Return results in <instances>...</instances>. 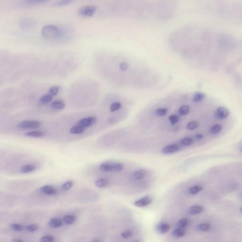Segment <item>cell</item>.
I'll return each mask as SVG.
<instances>
[{
    "mask_svg": "<svg viewBox=\"0 0 242 242\" xmlns=\"http://www.w3.org/2000/svg\"><path fill=\"white\" fill-rule=\"evenodd\" d=\"M152 200L153 199L151 197L147 196L136 200L134 202V204L136 207L142 208L149 205L152 202Z\"/></svg>",
    "mask_w": 242,
    "mask_h": 242,
    "instance_id": "obj_5",
    "label": "cell"
},
{
    "mask_svg": "<svg viewBox=\"0 0 242 242\" xmlns=\"http://www.w3.org/2000/svg\"><path fill=\"white\" fill-rule=\"evenodd\" d=\"M168 109L166 108H160L156 110V114L159 117H163L166 115L168 112Z\"/></svg>",
    "mask_w": 242,
    "mask_h": 242,
    "instance_id": "obj_34",
    "label": "cell"
},
{
    "mask_svg": "<svg viewBox=\"0 0 242 242\" xmlns=\"http://www.w3.org/2000/svg\"><path fill=\"white\" fill-rule=\"evenodd\" d=\"M40 191L47 195H54L57 193V190L55 187L50 185H45L40 188Z\"/></svg>",
    "mask_w": 242,
    "mask_h": 242,
    "instance_id": "obj_8",
    "label": "cell"
},
{
    "mask_svg": "<svg viewBox=\"0 0 242 242\" xmlns=\"http://www.w3.org/2000/svg\"><path fill=\"white\" fill-rule=\"evenodd\" d=\"M76 218L75 216L72 215H69L65 216L63 219V222L66 225H72L76 221Z\"/></svg>",
    "mask_w": 242,
    "mask_h": 242,
    "instance_id": "obj_16",
    "label": "cell"
},
{
    "mask_svg": "<svg viewBox=\"0 0 242 242\" xmlns=\"http://www.w3.org/2000/svg\"><path fill=\"white\" fill-rule=\"evenodd\" d=\"M199 124L196 121L189 122L187 125V128L190 130H192L197 128L199 126Z\"/></svg>",
    "mask_w": 242,
    "mask_h": 242,
    "instance_id": "obj_36",
    "label": "cell"
},
{
    "mask_svg": "<svg viewBox=\"0 0 242 242\" xmlns=\"http://www.w3.org/2000/svg\"><path fill=\"white\" fill-rule=\"evenodd\" d=\"M124 166L123 164L122 163H117L114 164V171L116 172H119L122 171L123 170Z\"/></svg>",
    "mask_w": 242,
    "mask_h": 242,
    "instance_id": "obj_40",
    "label": "cell"
},
{
    "mask_svg": "<svg viewBox=\"0 0 242 242\" xmlns=\"http://www.w3.org/2000/svg\"><path fill=\"white\" fill-rule=\"evenodd\" d=\"M132 231L129 230L125 231L122 233V236L125 239H128L132 237Z\"/></svg>",
    "mask_w": 242,
    "mask_h": 242,
    "instance_id": "obj_42",
    "label": "cell"
},
{
    "mask_svg": "<svg viewBox=\"0 0 242 242\" xmlns=\"http://www.w3.org/2000/svg\"><path fill=\"white\" fill-rule=\"evenodd\" d=\"M190 108L188 106H183L180 108L179 113L181 115H186L190 112Z\"/></svg>",
    "mask_w": 242,
    "mask_h": 242,
    "instance_id": "obj_33",
    "label": "cell"
},
{
    "mask_svg": "<svg viewBox=\"0 0 242 242\" xmlns=\"http://www.w3.org/2000/svg\"><path fill=\"white\" fill-rule=\"evenodd\" d=\"M98 242V241H94V242Z\"/></svg>",
    "mask_w": 242,
    "mask_h": 242,
    "instance_id": "obj_47",
    "label": "cell"
},
{
    "mask_svg": "<svg viewBox=\"0 0 242 242\" xmlns=\"http://www.w3.org/2000/svg\"><path fill=\"white\" fill-rule=\"evenodd\" d=\"M41 123L37 121H24L18 124L20 128L37 129L40 127Z\"/></svg>",
    "mask_w": 242,
    "mask_h": 242,
    "instance_id": "obj_3",
    "label": "cell"
},
{
    "mask_svg": "<svg viewBox=\"0 0 242 242\" xmlns=\"http://www.w3.org/2000/svg\"><path fill=\"white\" fill-rule=\"evenodd\" d=\"M85 130V128L80 125L74 126L71 128L70 129V132L73 134H80L83 132Z\"/></svg>",
    "mask_w": 242,
    "mask_h": 242,
    "instance_id": "obj_15",
    "label": "cell"
},
{
    "mask_svg": "<svg viewBox=\"0 0 242 242\" xmlns=\"http://www.w3.org/2000/svg\"><path fill=\"white\" fill-rule=\"evenodd\" d=\"M55 238L52 236H45L42 237L40 239L41 242H54Z\"/></svg>",
    "mask_w": 242,
    "mask_h": 242,
    "instance_id": "obj_39",
    "label": "cell"
},
{
    "mask_svg": "<svg viewBox=\"0 0 242 242\" xmlns=\"http://www.w3.org/2000/svg\"><path fill=\"white\" fill-rule=\"evenodd\" d=\"M180 149V146L177 144H171L167 146L162 149L163 153L166 154H172L178 151Z\"/></svg>",
    "mask_w": 242,
    "mask_h": 242,
    "instance_id": "obj_9",
    "label": "cell"
},
{
    "mask_svg": "<svg viewBox=\"0 0 242 242\" xmlns=\"http://www.w3.org/2000/svg\"><path fill=\"white\" fill-rule=\"evenodd\" d=\"M129 64L126 63H122L120 64L119 67L122 71H126L129 68Z\"/></svg>",
    "mask_w": 242,
    "mask_h": 242,
    "instance_id": "obj_43",
    "label": "cell"
},
{
    "mask_svg": "<svg viewBox=\"0 0 242 242\" xmlns=\"http://www.w3.org/2000/svg\"><path fill=\"white\" fill-rule=\"evenodd\" d=\"M20 23L21 27H22L23 29H26L31 28L33 26L34 22L32 21V20H29L28 18H25V19L22 20Z\"/></svg>",
    "mask_w": 242,
    "mask_h": 242,
    "instance_id": "obj_19",
    "label": "cell"
},
{
    "mask_svg": "<svg viewBox=\"0 0 242 242\" xmlns=\"http://www.w3.org/2000/svg\"><path fill=\"white\" fill-rule=\"evenodd\" d=\"M72 1L71 0H63V1H57L55 3V6L57 7H62L63 6L67 5L71 3H72Z\"/></svg>",
    "mask_w": 242,
    "mask_h": 242,
    "instance_id": "obj_32",
    "label": "cell"
},
{
    "mask_svg": "<svg viewBox=\"0 0 242 242\" xmlns=\"http://www.w3.org/2000/svg\"><path fill=\"white\" fill-rule=\"evenodd\" d=\"M63 222L58 218H52L49 221L48 225L52 228H58L62 226Z\"/></svg>",
    "mask_w": 242,
    "mask_h": 242,
    "instance_id": "obj_10",
    "label": "cell"
},
{
    "mask_svg": "<svg viewBox=\"0 0 242 242\" xmlns=\"http://www.w3.org/2000/svg\"><path fill=\"white\" fill-rule=\"evenodd\" d=\"M114 165L112 164L105 163L100 166V169L103 172L113 171L114 170Z\"/></svg>",
    "mask_w": 242,
    "mask_h": 242,
    "instance_id": "obj_14",
    "label": "cell"
},
{
    "mask_svg": "<svg viewBox=\"0 0 242 242\" xmlns=\"http://www.w3.org/2000/svg\"><path fill=\"white\" fill-rule=\"evenodd\" d=\"M41 33L44 38L48 41L59 40L62 38L63 35L61 29L52 25H48L44 27Z\"/></svg>",
    "mask_w": 242,
    "mask_h": 242,
    "instance_id": "obj_1",
    "label": "cell"
},
{
    "mask_svg": "<svg viewBox=\"0 0 242 242\" xmlns=\"http://www.w3.org/2000/svg\"><path fill=\"white\" fill-rule=\"evenodd\" d=\"M108 184V182L106 180L100 179L97 180L95 182V185L98 188H104L106 187Z\"/></svg>",
    "mask_w": 242,
    "mask_h": 242,
    "instance_id": "obj_26",
    "label": "cell"
},
{
    "mask_svg": "<svg viewBox=\"0 0 242 242\" xmlns=\"http://www.w3.org/2000/svg\"><path fill=\"white\" fill-rule=\"evenodd\" d=\"M121 106H122V105L120 103L115 102V103L112 104V105H111L110 107V111L111 112L115 111L121 108Z\"/></svg>",
    "mask_w": 242,
    "mask_h": 242,
    "instance_id": "obj_37",
    "label": "cell"
},
{
    "mask_svg": "<svg viewBox=\"0 0 242 242\" xmlns=\"http://www.w3.org/2000/svg\"><path fill=\"white\" fill-rule=\"evenodd\" d=\"M222 128V126L221 124H216L211 128V132L212 134H217L220 132Z\"/></svg>",
    "mask_w": 242,
    "mask_h": 242,
    "instance_id": "obj_35",
    "label": "cell"
},
{
    "mask_svg": "<svg viewBox=\"0 0 242 242\" xmlns=\"http://www.w3.org/2000/svg\"><path fill=\"white\" fill-rule=\"evenodd\" d=\"M10 227L11 229L16 231H20L23 229L22 226L20 224L16 223L11 224V225L10 226Z\"/></svg>",
    "mask_w": 242,
    "mask_h": 242,
    "instance_id": "obj_38",
    "label": "cell"
},
{
    "mask_svg": "<svg viewBox=\"0 0 242 242\" xmlns=\"http://www.w3.org/2000/svg\"><path fill=\"white\" fill-rule=\"evenodd\" d=\"M203 211V208L199 205H194L192 206L189 210V213L191 215H197Z\"/></svg>",
    "mask_w": 242,
    "mask_h": 242,
    "instance_id": "obj_13",
    "label": "cell"
},
{
    "mask_svg": "<svg viewBox=\"0 0 242 242\" xmlns=\"http://www.w3.org/2000/svg\"><path fill=\"white\" fill-rule=\"evenodd\" d=\"M48 1H46V0H25V1H23V2L25 4H27V5H34L45 3H47Z\"/></svg>",
    "mask_w": 242,
    "mask_h": 242,
    "instance_id": "obj_22",
    "label": "cell"
},
{
    "mask_svg": "<svg viewBox=\"0 0 242 242\" xmlns=\"http://www.w3.org/2000/svg\"><path fill=\"white\" fill-rule=\"evenodd\" d=\"M211 228V226L208 223H203L200 224L197 226V229L198 230L200 231L205 232L209 230Z\"/></svg>",
    "mask_w": 242,
    "mask_h": 242,
    "instance_id": "obj_25",
    "label": "cell"
},
{
    "mask_svg": "<svg viewBox=\"0 0 242 242\" xmlns=\"http://www.w3.org/2000/svg\"><path fill=\"white\" fill-rule=\"evenodd\" d=\"M195 137H196V138L197 139L200 140V139H202L203 137V136L202 134H197L195 136Z\"/></svg>",
    "mask_w": 242,
    "mask_h": 242,
    "instance_id": "obj_45",
    "label": "cell"
},
{
    "mask_svg": "<svg viewBox=\"0 0 242 242\" xmlns=\"http://www.w3.org/2000/svg\"><path fill=\"white\" fill-rule=\"evenodd\" d=\"M194 142V140L192 138L187 137L183 138L181 140V144L184 146H188L192 144Z\"/></svg>",
    "mask_w": 242,
    "mask_h": 242,
    "instance_id": "obj_29",
    "label": "cell"
},
{
    "mask_svg": "<svg viewBox=\"0 0 242 242\" xmlns=\"http://www.w3.org/2000/svg\"><path fill=\"white\" fill-rule=\"evenodd\" d=\"M205 97V95L202 92H197L195 93L194 97V101L195 102H199L202 101Z\"/></svg>",
    "mask_w": 242,
    "mask_h": 242,
    "instance_id": "obj_30",
    "label": "cell"
},
{
    "mask_svg": "<svg viewBox=\"0 0 242 242\" xmlns=\"http://www.w3.org/2000/svg\"><path fill=\"white\" fill-rule=\"evenodd\" d=\"M52 96L47 93L41 97L39 100V102L41 104H46L51 102L52 100Z\"/></svg>",
    "mask_w": 242,
    "mask_h": 242,
    "instance_id": "obj_21",
    "label": "cell"
},
{
    "mask_svg": "<svg viewBox=\"0 0 242 242\" xmlns=\"http://www.w3.org/2000/svg\"><path fill=\"white\" fill-rule=\"evenodd\" d=\"M185 229L178 228L173 230L172 235L175 238H180L185 236Z\"/></svg>",
    "mask_w": 242,
    "mask_h": 242,
    "instance_id": "obj_18",
    "label": "cell"
},
{
    "mask_svg": "<svg viewBox=\"0 0 242 242\" xmlns=\"http://www.w3.org/2000/svg\"><path fill=\"white\" fill-rule=\"evenodd\" d=\"M39 227L40 226H39L38 225L35 224H33L27 226L25 227V228H26L27 230L29 232H35L37 230L38 228H39Z\"/></svg>",
    "mask_w": 242,
    "mask_h": 242,
    "instance_id": "obj_31",
    "label": "cell"
},
{
    "mask_svg": "<svg viewBox=\"0 0 242 242\" xmlns=\"http://www.w3.org/2000/svg\"><path fill=\"white\" fill-rule=\"evenodd\" d=\"M169 120H170L171 123L172 125L175 124V123H177V122L179 120V118L177 115H170L169 117Z\"/></svg>",
    "mask_w": 242,
    "mask_h": 242,
    "instance_id": "obj_41",
    "label": "cell"
},
{
    "mask_svg": "<svg viewBox=\"0 0 242 242\" xmlns=\"http://www.w3.org/2000/svg\"><path fill=\"white\" fill-rule=\"evenodd\" d=\"M240 211H241V213H242V207H241V209H240Z\"/></svg>",
    "mask_w": 242,
    "mask_h": 242,
    "instance_id": "obj_46",
    "label": "cell"
},
{
    "mask_svg": "<svg viewBox=\"0 0 242 242\" xmlns=\"http://www.w3.org/2000/svg\"><path fill=\"white\" fill-rule=\"evenodd\" d=\"M156 231L160 234L167 233L170 230V226L169 224L165 223L160 222L155 227Z\"/></svg>",
    "mask_w": 242,
    "mask_h": 242,
    "instance_id": "obj_6",
    "label": "cell"
},
{
    "mask_svg": "<svg viewBox=\"0 0 242 242\" xmlns=\"http://www.w3.org/2000/svg\"><path fill=\"white\" fill-rule=\"evenodd\" d=\"M36 168L35 166L33 165H25L21 168V172L23 173H29L33 171Z\"/></svg>",
    "mask_w": 242,
    "mask_h": 242,
    "instance_id": "obj_23",
    "label": "cell"
},
{
    "mask_svg": "<svg viewBox=\"0 0 242 242\" xmlns=\"http://www.w3.org/2000/svg\"><path fill=\"white\" fill-rule=\"evenodd\" d=\"M203 190V187L201 186L195 185L191 187L189 190V193L192 195H194L197 194Z\"/></svg>",
    "mask_w": 242,
    "mask_h": 242,
    "instance_id": "obj_24",
    "label": "cell"
},
{
    "mask_svg": "<svg viewBox=\"0 0 242 242\" xmlns=\"http://www.w3.org/2000/svg\"><path fill=\"white\" fill-rule=\"evenodd\" d=\"M97 7L94 5H86L82 6L79 10L80 14L84 17H91L97 11Z\"/></svg>",
    "mask_w": 242,
    "mask_h": 242,
    "instance_id": "obj_2",
    "label": "cell"
},
{
    "mask_svg": "<svg viewBox=\"0 0 242 242\" xmlns=\"http://www.w3.org/2000/svg\"></svg>",
    "mask_w": 242,
    "mask_h": 242,
    "instance_id": "obj_48",
    "label": "cell"
},
{
    "mask_svg": "<svg viewBox=\"0 0 242 242\" xmlns=\"http://www.w3.org/2000/svg\"><path fill=\"white\" fill-rule=\"evenodd\" d=\"M216 116L221 119L226 118L229 115V110L225 107H220L216 111Z\"/></svg>",
    "mask_w": 242,
    "mask_h": 242,
    "instance_id": "obj_7",
    "label": "cell"
},
{
    "mask_svg": "<svg viewBox=\"0 0 242 242\" xmlns=\"http://www.w3.org/2000/svg\"><path fill=\"white\" fill-rule=\"evenodd\" d=\"M59 89H60V87L59 86H57V85L53 86L49 89L48 93L52 97H54L57 94Z\"/></svg>",
    "mask_w": 242,
    "mask_h": 242,
    "instance_id": "obj_27",
    "label": "cell"
},
{
    "mask_svg": "<svg viewBox=\"0 0 242 242\" xmlns=\"http://www.w3.org/2000/svg\"><path fill=\"white\" fill-rule=\"evenodd\" d=\"M73 184H74V183H73L72 181H68L62 185V190L65 191L69 190L70 189H71L72 188Z\"/></svg>",
    "mask_w": 242,
    "mask_h": 242,
    "instance_id": "obj_28",
    "label": "cell"
},
{
    "mask_svg": "<svg viewBox=\"0 0 242 242\" xmlns=\"http://www.w3.org/2000/svg\"><path fill=\"white\" fill-rule=\"evenodd\" d=\"M25 135L30 137L41 138L43 137L45 135V134L42 131H32L27 132L25 134Z\"/></svg>",
    "mask_w": 242,
    "mask_h": 242,
    "instance_id": "obj_17",
    "label": "cell"
},
{
    "mask_svg": "<svg viewBox=\"0 0 242 242\" xmlns=\"http://www.w3.org/2000/svg\"><path fill=\"white\" fill-rule=\"evenodd\" d=\"M11 242H24L22 240L20 239H18V238H15V239H13L12 240Z\"/></svg>",
    "mask_w": 242,
    "mask_h": 242,
    "instance_id": "obj_44",
    "label": "cell"
},
{
    "mask_svg": "<svg viewBox=\"0 0 242 242\" xmlns=\"http://www.w3.org/2000/svg\"><path fill=\"white\" fill-rule=\"evenodd\" d=\"M97 119L96 117H90L81 119L78 122L79 125L82 126L84 128L90 127L96 123Z\"/></svg>",
    "mask_w": 242,
    "mask_h": 242,
    "instance_id": "obj_4",
    "label": "cell"
},
{
    "mask_svg": "<svg viewBox=\"0 0 242 242\" xmlns=\"http://www.w3.org/2000/svg\"><path fill=\"white\" fill-rule=\"evenodd\" d=\"M191 223V221L190 220V219L183 218V219L180 220L177 222V226L178 228L183 229L184 228L188 226H189L190 225Z\"/></svg>",
    "mask_w": 242,
    "mask_h": 242,
    "instance_id": "obj_11",
    "label": "cell"
},
{
    "mask_svg": "<svg viewBox=\"0 0 242 242\" xmlns=\"http://www.w3.org/2000/svg\"><path fill=\"white\" fill-rule=\"evenodd\" d=\"M65 106L64 102L61 100H57L52 102L51 104V106L52 108L57 110H61L64 108Z\"/></svg>",
    "mask_w": 242,
    "mask_h": 242,
    "instance_id": "obj_12",
    "label": "cell"
},
{
    "mask_svg": "<svg viewBox=\"0 0 242 242\" xmlns=\"http://www.w3.org/2000/svg\"><path fill=\"white\" fill-rule=\"evenodd\" d=\"M146 175V172L144 169H140L135 171L134 174V177L137 180L142 179Z\"/></svg>",
    "mask_w": 242,
    "mask_h": 242,
    "instance_id": "obj_20",
    "label": "cell"
}]
</instances>
